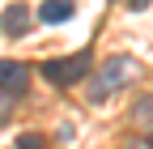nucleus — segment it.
Here are the masks:
<instances>
[{"label":"nucleus","mask_w":153,"mask_h":149,"mask_svg":"<svg viewBox=\"0 0 153 149\" xmlns=\"http://www.w3.org/2000/svg\"><path fill=\"white\" fill-rule=\"evenodd\" d=\"M17 149H47V145H43V136H30V132H26L22 141H17Z\"/></svg>","instance_id":"nucleus-6"},{"label":"nucleus","mask_w":153,"mask_h":149,"mask_svg":"<svg viewBox=\"0 0 153 149\" xmlns=\"http://www.w3.org/2000/svg\"><path fill=\"white\" fill-rule=\"evenodd\" d=\"M149 149H153V136H149Z\"/></svg>","instance_id":"nucleus-8"},{"label":"nucleus","mask_w":153,"mask_h":149,"mask_svg":"<svg viewBox=\"0 0 153 149\" xmlns=\"http://www.w3.org/2000/svg\"><path fill=\"white\" fill-rule=\"evenodd\" d=\"M85 72H89V51H76V55H68V60L43 64V77H47L51 85H72V81H81Z\"/></svg>","instance_id":"nucleus-2"},{"label":"nucleus","mask_w":153,"mask_h":149,"mask_svg":"<svg viewBox=\"0 0 153 149\" xmlns=\"http://www.w3.org/2000/svg\"><path fill=\"white\" fill-rule=\"evenodd\" d=\"M38 17H43V22H68V17H72V4H68V0H43V4H38Z\"/></svg>","instance_id":"nucleus-5"},{"label":"nucleus","mask_w":153,"mask_h":149,"mask_svg":"<svg viewBox=\"0 0 153 149\" xmlns=\"http://www.w3.org/2000/svg\"><path fill=\"white\" fill-rule=\"evenodd\" d=\"M0 30H9L13 39H22V34L30 30V9H26V4H13V9H4V22H0Z\"/></svg>","instance_id":"nucleus-4"},{"label":"nucleus","mask_w":153,"mask_h":149,"mask_svg":"<svg viewBox=\"0 0 153 149\" xmlns=\"http://www.w3.org/2000/svg\"><path fill=\"white\" fill-rule=\"evenodd\" d=\"M30 85V68L17 64V60H0V89L4 94H26Z\"/></svg>","instance_id":"nucleus-3"},{"label":"nucleus","mask_w":153,"mask_h":149,"mask_svg":"<svg viewBox=\"0 0 153 149\" xmlns=\"http://www.w3.org/2000/svg\"><path fill=\"white\" fill-rule=\"evenodd\" d=\"M132 77H136V60H128V55H115V60H106L98 68V77L89 81V98L94 102H106L115 89H123Z\"/></svg>","instance_id":"nucleus-1"},{"label":"nucleus","mask_w":153,"mask_h":149,"mask_svg":"<svg viewBox=\"0 0 153 149\" xmlns=\"http://www.w3.org/2000/svg\"><path fill=\"white\" fill-rule=\"evenodd\" d=\"M128 9H149V0H123Z\"/></svg>","instance_id":"nucleus-7"}]
</instances>
